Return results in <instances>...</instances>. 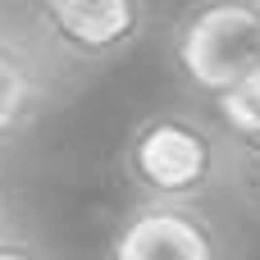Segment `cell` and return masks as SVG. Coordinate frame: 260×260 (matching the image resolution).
<instances>
[{"mask_svg": "<svg viewBox=\"0 0 260 260\" xmlns=\"http://www.w3.org/2000/svg\"><path fill=\"white\" fill-rule=\"evenodd\" d=\"M229 160H233L229 128L219 119L174 105L142 114L119 146V174L133 187V197L201 201L229 178Z\"/></svg>", "mask_w": 260, "mask_h": 260, "instance_id": "obj_1", "label": "cell"}, {"mask_svg": "<svg viewBox=\"0 0 260 260\" xmlns=\"http://www.w3.org/2000/svg\"><path fill=\"white\" fill-rule=\"evenodd\" d=\"M27 27L59 73H96L151 32V0H27Z\"/></svg>", "mask_w": 260, "mask_h": 260, "instance_id": "obj_2", "label": "cell"}, {"mask_svg": "<svg viewBox=\"0 0 260 260\" xmlns=\"http://www.w3.org/2000/svg\"><path fill=\"white\" fill-rule=\"evenodd\" d=\"M169 59L178 78L215 101L242 73L260 64V5L251 0H197L169 37Z\"/></svg>", "mask_w": 260, "mask_h": 260, "instance_id": "obj_3", "label": "cell"}, {"mask_svg": "<svg viewBox=\"0 0 260 260\" xmlns=\"http://www.w3.org/2000/svg\"><path fill=\"white\" fill-rule=\"evenodd\" d=\"M105 247L114 260H219L233 251L219 219L183 197H137Z\"/></svg>", "mask_w": 260, "mask_h": 260, "instance_id": "obj_4", "label": "cell"}, {"mask_svg": "<svg viewBox=\"0 0 260 260\" xmlns=\"http://www.w3.org/2000/svg\"><path fill=\"white\" fill-rule=\"evenodd\" d=\"M59 69L32 37H14L0 27V151L23 142L55 101Z\"/></svg>", "mask_w": 260, "mask_h": 260, "instance_id": "obj_5", "label": "cell"}, {"mask_svg": "<svg viewBox=\"0 0 260 260\" xmlns=\"http://www.w3.org/2000/svg\"><path fill=\"white\" fill-rule=\"evenodd\" d=\"M215 119L229 128V137H256L260 133V64L251 73H242L224 96L210 101Z\"/></svg>", "mask_w": 260, "mask_h": 260, "instance_id": "obj_6", "label": "cell"}, {"mask_svg": "<svg viewBox=\"0 0 260 260\" xmlns=\"http://www.w3.org/2000/svg\"><path fill=\"white\" fill-rule=\"evenodd\" d=\"M229 183H233V192H238L242 210L260 224V133H256V137H233Z\"/></svg>", "mask_w": 260, "mask_h": 260, "instance_id": "obj_7", "label": "cell"}, {"mask_svg": "<svg viewBox=\"0 0 260 260\" xmlns=\"http://www.w3.org/2000/svg\"><path fill=\"white\" fill-rule=\"evenodd\" d=\"M37 251H41V242L23 233V224L14 219V210H9V201L0 192V260L5 256H37Z\"/></svg>", "mask_w": 260, "mask_h": 260, "instance_id": "obj_8", "label": "cell"}, {"mask_svg": "<svg viewBox=\"0 0 260 260\" xmlns=\"http://www.w3.org/2000/svg\"><path fill=\"white\" fill-rule=\"evenodd\" d=\"M251 5H260V0H251Z\"/></svg>", "mask_w": 260, "mask_h": 260, "instance_id": "obj_9", "label": "cell"}]
</instances>
